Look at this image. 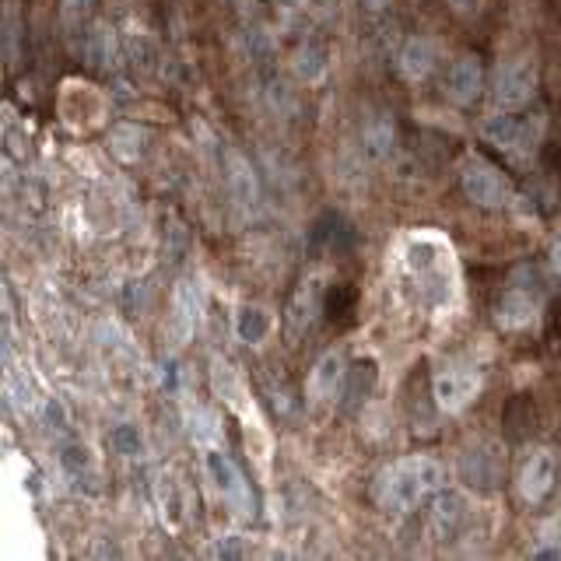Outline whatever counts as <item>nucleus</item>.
<instances>
[{"label": "nucleus", "instance_id": "21", "mask_svg": "<svg viewBox=\"0 0 561 561\" xmlns=\"http://www.w3.org/2000/svg\"><path fill=\"white\" fill-rule=\"evenodd\" d=\"M362 145H365V154L382 162V158H390L393 148H397V123L390 113H376L365 119L362 127Z\"/></svg>", "mask_w": 561, "mask_h": 561}, {"label": "nucleus", "instance_id": "28", "mask_svg": "<svg viewBox=\"0 0 561 561\" xmlns=\"http://www.w3.org/2000/svg\"><path fill=\"white\" fill-rule=\"evenodd\" d=\"M4 362H8V373H4V393H8V403H11V408L22 411V414L35 411L32 382H28L25 376H18V368L11 365V358H4Z\"/></svg>", "mask_w": 561, "mask_h": 561}, {"label": "nucleus", "instance_id": "25", "mask_svg": "<svg viewBox=\"0 0 561 561\" xmlns=\"http://www.w3.org/2000/svg\"><path fill=\"white\" fill-rule=\"evenodd\" d=\"M60 467L78 488L95 481V460H92V453H88V446H78V443L60 446Z\"/></svg>", "mask_w": 561, "mask_h": 561}, {"label": "nucleus", "instance_id": "7", "mask_svg": "<svg viewBox=\"0 0 561 561\" xmlns=\"http://www.w3.org/2000/svg\"><path fill=\"white\" fill-rule=\"evenodd\" d=\"M481 137L488 145H495L516 158H526L540 148V137H543V116H513V113H495L481 123Z\"/></svg>", "mask_w": 561, "mask_h": 561}, {"label": "nucleus", "instance_id": "33", "mask_svg": "<svg viewBox=\"0 0 561 561\" xmlns=\"http://www.w3.org/2000/svg\"><path fill=\"white\" fill-rule=\"evenodd\" d=\"M267 95H271V105H274L277 113H280V105H285L288 113L295 110V95L288 92V84H285V81H271V84H267Z\"/></svg>", "mask_w": 561, "mask_h": 561}, {"label": "nucleus", "instance_id": "4", "mask_svg": "<svg viewBox=\"0 0 561 561\" xmlns=\"http://www.w3.org/2000/svg\"><path fill=\"white\" fill-rule=\"evenodd\" d=\"M543 295H548V288H543V277L537 267H519L513 274V285L505 288V295L499 298V323L505 330H526L537 323V316L543 309Z\"/></svg>", "mask_w": 561, "mask_h": 561}, {"label": "nucleus", "instance_id": "15", "mask_svg": "<svg viewBox=\"0 0 561 561\" xmlns=\"http://www.w3.org/2000/svg\"><path fill=\"white\" fill-rule=\"evenodd\" d=\"M210 393H215L228 411H236V414H250V390H245V379L239 368L215 355L210 358Z\"/></svg>", "mask_w": 561, "mask_h": 561}, {"label": "nucleus", "instance_id": "20", "mask_svg": "<svg viewBox=\"0 0 561 561\" xmlns=\"http://www.w3.org/2000/svg\"><path fill=\"white\" fill-rule=\"evenodd\" d=\"M81 53H84V60L92 64V67H102V70H110L119 57V43H116V32L105 25V22H95V25H88L84 28V39H81Z\"/></svg>", "mask_w": 561, "mask_h": 561}, {"label": "nucleus", "instance_id": "1", "mask_svg": "<svg viewBox=\"0 0 561 561\" xmlns=\"http://www.w3.org/2000/svg\"><path fill=\"white\" fill-rule=\"evenodd\" d=\"M446 488V467L432 456H403V460L382 467L373 481V499L382 513L408 516L414 508L435 499Z\"/></svg>", "mask_w": 561, "mask_h": 561}, {"label": "nucleus", "instance_id": "27", "mask_svg": "<svg viewBox=\"0 0 561 561\" xmlns=\"http://www.w3.org/2000/svg\"><path fill=\"white\" fill-rule=\"evenodd\" d=\"M154 502H158V513H162L165 526H180L183 523V495H180V484H175L172 478L158 481Z\"/></svg>", "mask_w": 561, "mask_h": 561}, {"label": "nucleus", "instance_id": "19", "mask_svg": "<svg viewBox=\"0 0 561 561\" xmlns=\"http://www.w3.org/2000/svg\"><path fill=\"white\" fill-rule=\"evenodd\" d=\"M435 43L428 39V35H414V39L403 43L400 57H397V70L408 81H425L432 75L435 67Z\"/></svg>", "mask_w": 561, "mask_h": 561}, {"label": "nucleus", "instance_id": "23", "mask_svg": "<svg viewBox=\"0 0 561 561\" xmlns=\"http://www.w3.org/2000/svg\"><path fill=\"white\" fill-rule=\"evenodd\" d=\"M271 330H274V320H271V312L263 306H242L236 312V337L242 344L256 347V344H263L271 337Z\"/></svg>", "mask_w": 561, "mask_h": 561}, {"label": "nucleus", "instance_id": "8", "mask_svg": "<svg viewBox=\"0 0 561 561\" xmlns=\"http://www.w3.org/2000/svg\"><path fill=\"white\" fill-rule=\"evenodd\" d=\"M460 186L470 204L478 207H505L513 201V186L505 175L488 162L484 154H467L460 162Z\"/></svg>", "mask_w": 561, "mask_h": 561}, {"label": "nucleus", "instance_id": "34", "mask_svg": "<svg viewBox=\"0 0 561 561\" xmlns=\"http://www.w3.org/2000/svg\"><path fill=\"white\" fill-rule=\"evenodd\" d=\"M449 8L456 11V14H473L481 8V0H449Z\"/></svg>", "mask_w": 561, "mask_h": 561}, {"label": "nucleus", "instance_id": "35", "mask_svg": "<svg viewBox=\"0 0 561 561\" xmlns=\"http://www.w3.org/2000/svg\"><path fill=\"white\" fill-rule=\"evenodd\" d=\"M551 267H554V274L561 277V236H558L554 245H551Z\"/></svg>", "mask_w": 561, "mask_h": 561}, {"label": "nucleus", "instance_id": "9", "mask_svg": "<svg viewBox=\"0 0 561 561\" xmlns=\"http://www.w3.org/2000/svg\"><path fill=\"white\" fill-rule=\"evenodd\" d=\"M323 298H327V285H323L320 274H309L302 285L291 291L288 306H285V337L291 344H298L316 323H320Z\"/></svg>", "mask_w": 561, "mask_h": 561}, {"label": "nucleus", "instance_id": "30", "mask_svg": "<svg viewBox=\"0 0 561 561\" xmlns=\"http://www.w3.org/2000/svg\"><path fill=\"white\" fill-rule=\"evenodd\" d=\"M39 414H43V421H46V428H53V432H67V411H64V403H60L57 397L43 400V403H39Z\"/></svg>", "mask_w": 561, "mask_h": 561}, {"label": "nucleus", "instance_id": "29", "mask_svg": "<svg viewBox=\"0 0 561 561\" xmlns=\"http://www.w3.org/2000/svg\"><path fill=\"white\" fill-rule=\"evenodd\" d=\"M92 8H95V0H64V8H60L64 28L67 32H81L84 22H88V14H92Z\"/></svg>", "mask_w": 561, "mask_h": 561}, {"label": "nucleus", "instance_id": "24", "mask_svg": "<svg viewBox=\"0 0 561 561\" xmlns=\"http://www.w3.org/2000/svg\"><path fill=\"white\" fill-rule=\"evenodd\" d=\"M186 428H190L193 443L204 446V449L221 443V417L215 411L201 408V403H190V408H186Z\"/></svg>", "mask_w": 561, "mask_h": 561}, {"label": "nucleus", "instance_id": "31", "mask_svg": "<svg viewBox=\"0 0 561 561\" xmlns=\"http://www.w3.org/2000/svg\"><path fill=\"white\" fill-rule=\"evenodd\" d=\"M245 554H250V548H245L239 534H225L218 537L215 548H210V558H245Z\"/></svg>", "mask_w": 561, "mask_h": 561}, {"label": "nucleus", "instance_id": "17", "mask_svg": "<svg viewBox=\"0 0 561 561\" xmlns=\"http://www.w3.org/2000/svg\"><path fill=\"white\" fill-rule=\"evenodd\" d=\"M376 382H379V365L376 358H355L347 362V373H344V386H341V397H337V408L341 411H358L362 403L376 393Z\"/></svg>", "mask_w": 561, "mask_h": 561}, {"label": "nucleus", "instance_id": "14", "mask_svg": "<svg viewBox=\"0 0 561 561\" xmlns=\"http://www.w3.org/2000/svg\"><path fill=\"white\" fill-rule=\"evenodd\" d=\"M470 519V505L460 491H438L435 505H432V516H428V534L435 540H453L463 534V526Z\"/></svg>", "mask_w": 561, "mask_h": 561}, {"label": "nucleus", "instance_id": "16", "mask_svg": "<svg viewBox=\"0 0 561 561\" xmlns=\"http://www.w3.org/2000/svg\"><path fill=\"white\" fill-rule=\"evenodd\" d=\"M344 373H347V358L341 351H327V355L312 365L309 376V400L316 408H327V403H337L341 386H344Z\"/></svg>", "mask_w": 561, "mask_h": 561}, {"label": "nucleus", "instance_id": "2", "mask_svg": "<svg viewBox=\"0 0 561 561\" xmlns=\"http://www.w3.org/2000/svg\"><path fill=\"white\" fill-rule=\"evenodd\" d=\"M408 267L417 280L421 295L428 298L432 306H446L453 302V250L446 242H438L432 236H421L408 245Z\"/></svg>", "mask_w": 561, "mask_h": 561}, {"label": "nucleus", "instance_id": "36", "mask_svg": "<svg viewBox=\"0 0 561 561\" xmlns=\"http://www.w3.org/2000/svg\"><path fill=\"white\" fill-rule=\"evenodd\" d=\"M291 4H302V8H327L333 0H291Z\"/></svg>", "mask_w": 561, "mask_h": 561}, {"label": "nucleus", "instance_id": "37", "mask_svg": "<svg viewBox=\"0 0 561 561\" xmlns=\"http://www.w3.org/2000/svg\"><path fill=\"white\" fill-rule=\"evenodd\" d=\"M365 4L373 8V11H382V8H386V0H365Z\"/></svg>", "mask_w": 561, "mask_h": 561}, {"label": "nucleus", "instance_id": "18", "mask_svg": "<svg viewBox=\"0 0 561 561\" xmlns=\"http://www.w3.org/2000/svg\"><path fill=\"white\" fill-rule=\"evenodd\" d=\"M484 92V70L478 57H460L446 75V95L456 105H473Z\"/></svg>", "mask_w": 561, "mask_h": 561}, {"label": "nucleus", "instance_id": "26", "mask_svg": "<svg viewBox=\"0 0 561 561\" xmlns=\"http://www.w3.org/2000/svg\"><path fill=\"white\" fill-rule=\"evenodd\" d=\"M110 446H113L116 456H123V460H137V456L148 453V438H145V432H140L137 425L123 421V425H116L110 432Z\"/></svg>", "mask_w": 561, "mask_h": 561}, {"label": "nucleus", "instance_id": "10", "mask_svg": "<svg viewBox=\"0 0 561 561\" xmlns=\"http://www.w3.org/2000/svg\"><path fill=\"white\" fill-rule=\"evenodd\" d=\"M558 456L551 449H530L516 467V491L526 505H540L554 491Z\"/></svg>", "mask_w": 561, "mask_h": 561}, {"label": "nucleus", "instance_id": "6", "mask_svg": "<svg viewBox=\"0 0 561 561\" xmlns=\"http://www.w3.org/2000/svg\"><path fill=\"white\" fill-rule=\"evenodd\" d=\"M488 95L495 113H519L534 102L537 95V67L530 60H508L499 64L495 75H491Z\"/></svg>", "mask_w": 561, "mask_h": 561}, {"label": "nucleus", "instance_id": "12", "mask_svg": "<svg viewBox=\"0 0 561 561\" xmlns=\"http://www.w3.org/2000/svg\"><path fill=\"white\" fill-rule=\"evenodd\" d=\"M432 393H435V403L449 414H460L467 411L473 397L481 393V373L470 365H449L443 373L435 376L432 382Z\"/></svg>", "mask_w": 561, "mask_h": 561}, {"label": "nucleus", "instance_id": "32", "mask_svg": "<svg viewBox=\"0 0 561 561\" xmlns=\"http://www.w3.org/2000/svg\"><path fill=\"white\" fill-rule=\"evenodd\" d=\"M271 400H274V411L280 414V417H295V411H298V400L291 397V390L288 386H271Z\"/></svg>", "mask_w": 561, "mask_h": 561}, {"label": "nucleus", "instance_id": "11", "mask_svg": "<svg viewBox=\"0 0 561 561\" xmlns=\"http://www.w3.org/2000/svg\"><path fill=\"white\" fill-rule=\"evenodd\" d=\"M225 180H228V197H232L239 215L242 218L260 215V207H263V186H260V175H256L250 158L239 154V151H228L225 154Z\"/></svg>", "mask_w": 561, "mask_h": 561}, {"label": "nucleus", "instance_id": "5", "mask_svg": "<svg viewBox=\"0 0 561 561\" xmlns=\"http://www.w3.org/2000/svg\"><path fill=\"white\" fill-rule=\"evenodd\" d=\"M204 467H207V478L215 481V488L225 495V502L232 505V513L239 519H256V495H253V484L245 481L242 467L228 456L221 446H210L204 449Z\"/></svg>", "mask_w": 561, "mask_h": 561}, {"label": "nucleus", "instance_id": "3", "mask_svg": "<svg viewBox=\"0 0 561 561\" xmlns=\"http://www.w3.org/2000/svg\"><path fill=\"white\" fill-rule=\"evenodd\" d=\"M456 478H460L470 491H478V495L499 491L505 481V446L491 435L470 438V443L460 449V460H456Z\"/></svg>", "mask_w": 561, "mask_h": 561}, {"label": "nucleus", "instance_id": "22", "mask_svg": "<svg viewBox=\"0 0 561 561\" xmlns=\"http://www.w3.org/2000/svg\"><path fill=\"white\" fill-rule=\"evenodd\" d=\"M291 70H295V78L298 81H306V84H320L327 78V70H330V46L327 43H302L295 53H291Z\"/></svg>", "mask_w": 561, "mask_h": 561}, {"label": "nucleus", "instance_id": "13", "mask_svg": "<svg viewBox=\"0 0 561 561\" xmlns=\"http://www.w3.org/2000/svg\"><path fill=\"white\" fill-rule=\"evenodd\" d=\"M201 309H204V295H201V285L193 277H183L180 285H175V295H172V316H169V341H172V351H180L193 341V333L201 327Z\"/></svg>", "mask_w": 561, "mask_h": 561}]
</instances>
